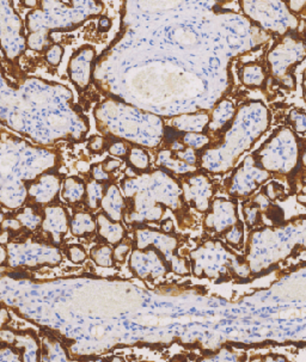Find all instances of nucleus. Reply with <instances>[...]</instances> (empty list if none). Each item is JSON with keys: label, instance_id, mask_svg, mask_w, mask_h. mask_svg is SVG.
<instances>
[{"label": "nucleus", "instance_id": "20e7f679", "mask_svg": "<svg viewBox=\"0 0 306 362\" xmlns=\"http://www.w3.org/2000/svg\"><path fill=\"white\" fill-rule=\"evenodd\" d=\"M89 150L93 152H101L105 150V140L102 139L101 136H93V139L90 140Z\"/></svg>", "mask_w": 306, "mask_h": 362}, {"label": "nucleus", "instance_id": "6e6552de", "mask_svg": "<svg viewBox=\"0 0 306 362\" xmlns=\"http://www.w3.org/2000/svg\"><path fill=\"white\" fill-rule=\"evenodd\" d=\"M112 27V22L107 17H102L101 20H100V23H98V29L101 31H107L109 28Z\"/></svg>", "mask_w": 306, "mask_h": 362}, {"label": "nucleus", "instance_id": "f03ea898", "mask_svg": "<svg viewBox=\"0 0 306 362\" xmlns=\"http://www.w3.org/2000/svg\"><path fill=\"white\" fill-rule=\"evenodd\" d=\"M62 54H64V49L58 45H55L47 52V62H49L52 66H58L61 60Z\"/></svg>", "mask_w": 306, "mask_h": 362}, {"label": "nucleus", "instance_id": "423d86ee", "mask_svg": "<svg viewBox=\"0 0 306 362\" xmlns=\"http://www.w3.org/2000/svg\"><path fill=\"white\" fill-rule=\"evenodd\" d=\"M109 152L115 156H124L126 154V146L122 143H114L112 146L109 147Z\"/></svg>", "mask_w": 306, "mask_h": 362}, {"label": "nucleus", "instance_id": "0eeeda50", "mask_svg": "<svg viewBox=\"0 0 306 362\" xmlns=\"http://www.w3.org/2000/svg\"><path fill=\"white\" fill-rule=\"evenodd\" d=\"M121 163L119 160H115V159H108L107 163L105 162V170L107 173H112L114 170L117 169V168H120Z\"/></svg>", "mask_w": 306, "mask_h": 362}, {"label": "nucleus", "instance_id": "7ed1b4c3", "mask_svg": "<svg viewBox=\"0 0 306 362\" xmlns=\"http://www.w3.org/2000/svg\"><path fill=\"white\" fill-rule=\"evenodd\" d=\"M69 257L74 263H82L86 261V252L81 245H71L69 247Z\"/></svg>", "mask_w": 306, "mask_h": 362}, {"label": "nucleus", "instance_id": "f257e3e1", "mask_svg": "<svg viewBox=\"0 0 306 362\" xmlns=\"http://www.w3.org/2000/svg\"><path fill=\"white\" fill-rule=\"evenodd\" d=\"M129 164L136 170H145L148 166V154L146 151L133 150L128 158Z\"/></svg>", "mask_w": 306, "mask_h": 362}, {"label": "nucleus", "instance_id": "39448f33", "mask_svg": "<svg viewBox=\"0 0 306 362\" xmlns=\"http://www.w3.org/2000/svg\"><path fill=\"white\" fill-rule=\"evenodd\" d=\"M93 176L96 181H107L108 180V173L102 168V165L93 166Z\"/></svg>", "mask_w": 306, "mask_h": 362}]
</instances>
